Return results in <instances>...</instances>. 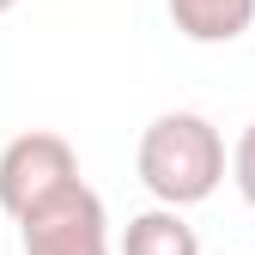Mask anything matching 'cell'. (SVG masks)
Returning <instances> with one entry per match:
<instances>
[{
    "instance_id": "obj_3",
    "label": "cell",
    "mask_w": 255,
    "mask_h": 255,
    "mask_svg": "<svg viewBox=\"0 0 255 255\" xmlns=\"http://www.w3.org/2000/svg\"><path fill=\"white\" fill-rule=\"evenodd\" d=\"M18 249L24 255H116L110 249V213L91 182H73L67 195L18 219Z\"/></svg>"
},
{
    "instance_id": "obj_1",
    "label": "cell",
    "mask_w": 255,
    "mask_h": 255,
    "mask_svg": "<svg viewBox=\"0 0 255 255\" xmlns=\"http://www.w3.org/2000/svg\"><path fill=\"white\" fill-rule=\"evenodd\" d=\"M134 164H140V182L152 188L158 207H170V213L201 207L225 182V134L195 110H164L146 122Z\"/></svg>"
},
{
    "instance_id": "obj_6",
    "label": "cell",
    "mask_w": 255,
    "mask_h": 255,
    "mask_svg": "<svg viewBox=\"0 0 255 255\" xmlns=\"http://www.w3.org/2000/svg\"><path fill=\"white\" fill-rule=\"evenodd\" d=\"M231 182H237V195L255 207V122L237 134V146H231Z\"/></svg>"
},
{
    "instance_id": "obj_5",
    "label": "cell",
    "mask_w": 255,
    "mask_h": 255,
    "mask_svg": "<svg viewBox=\"0 0 255 255\" xmlns=\"http://www.w3.org/2000/svg\"><path fill=\"white\" fill-rule=\"evenodd\" d=\"M122 255H201V237H195V225H188L182 213H170V207H146V213L128 219Z\"/></svg>"
},
{
    "instance_id": "obj_2",
    "label": "cell",
    "mask_w": 255,
    "mask_h": 255,
    "mask_svg": "<svg viewBox=\"0 0 255 255\" xmlns=\"http://www.w3.org/2000/svg\"><path fill=\"white\" fill-rule=\"evenodd\" d=\"M73 182H85L79 176V152L61 134H49V128H30V134L6 140V152H0V213L12 225L24 213L49 207L55 195H67Z\"/></svg>"
},
{
    "instance_id": "obj_4",
    "label": "cell",
    "mask_w": 255,
    "mask_h": 255,
    "mask_svg": "<svg viewBox=\"0 0 255 255\" xmlns=\"http://www.w3.org/2000/svg\"><path fill=\"white\" fill-rule=\"evenodd\" d=\"M188 43H237L255 24V0H164Z\"/></svg>"
},
{
    "instance_id": "obj_7",
    "label": "cell",
    "mask_w": 255,
    "mask_h": 255,
    "mask_svg": "<svg viewBox=\"0 0 255 255\" xmlns=\"http://www.w3.org/2000/svg\"><path fill=\"white\" fill-rule=\"evenodd\" d=\"M12 6H18V0H0V12H12Z\"/></svg>"
}]
</instances>
